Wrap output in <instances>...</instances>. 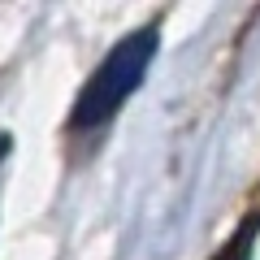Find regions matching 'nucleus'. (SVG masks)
<instances>
[{"instance_id": "f257e3e1", "label": "nucleus", "mask_w": 260, "mask_h": 260, "mask_svg": "<svg viewBox=\"0 0 260 260\" xmlns=\"http://www.w3.org/2000/svg\"><path fill=\"white\" fill-rule=\"evenodd\" d=\"M156 44H160V30L156 26H139L130 30L126 39L109 48L100 65H95V74L83 83L74 100V130H100L104 121L117 117V109L135 95V87L148 78L152 70V56H156Z\"/></svg>"}]
</instances>
